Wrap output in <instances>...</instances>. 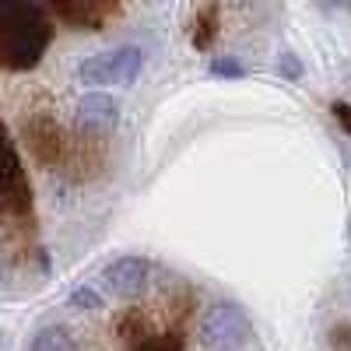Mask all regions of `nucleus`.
I'll return each instance as SVG.
<instances>
[{
  "instance_id": "obj_1",
  "label": "nucleus",
  "mask_w": 351,
  "mask_h": 351,
  "mask_svg": "<svg viewBox=\"0 0 351 351\" xmlns=\"http://www.w3.org/2000/svg\"><path fill=\"white\" fill-rule=\"evenodd\" d=\"M53 43L49 11L25 0H0V67L32 71Z\"/></svg>"
},
{
  "instance_id": "obj_2",
  "label": "nucleus",
  "mask_w": 351,
  "mask_h": 351,
  "mask_svg": "<svg viewBox=\"0 0 351 351\" xmlns=\"http://www.w3.org/2000/svg\"><path fill=\"white\" fill-rule=\"evenodd\" d=\"M200 341L208 351H243L253 341V319L239 302L221 299L204 313Z\"/></svg>"
},
{
  "instance_id": "obj_3",
  "label": "nucleus",
  "mask_w": 351,
  "mask_h": 351,
  "mask_svg": "<svg viewBox=\"0 0 351 351\" xmlns=\"http://www.w3.org/2000/svg\"><path fill=\"white\" fill-rule=\"evenodd\" d=\"M141 67H144L141 46H116V49H102L95 56H88V60H81L77 77L81 84H134Z\"/></svg>"
},
{
  "instance_id": "obj_4",
  "label": "nucleus",
  "mask_w": 351,
  "mask_h": 351,
  "mask_svg": "<svg viewBox=\"0 0 351 351\" xmlns=\"http://www.w3.org/2000/svg\"><path fill=\"white\" fill-rule=\"evenodd\" d=\"M0 208L11 215H32V186H28V176L21 169L18 148L0 120Z\"/></svg>"
},
{
  "instance_id": "obj_5",
  "label": "nucleus",
  "mask_w": 351,
  "mask_h": 351,
  "mask_svg": "<svg viewBox=\"0 0 351 351\" xmlns=\"http://www.w3.org/2000/svg\"><path fill=\"white\" fill-rule=\"evenodd\" d=\"M99 281L112 291L116 299H137L144 288L152 281V260L148 256H137V253H127V256H116L109 260Z\"/></svg>"
},
{
  "instance_id": "obj_6",
  "label": "nucleus",
  "mask_w": 351,
  "mask_h": 351,
  "mask_svg": "<svg viewBox=\"0 0 351 351\" xmlns=\"http://www.w3.org/2000/svg\"><path fill=\"white\" fill-rule=\"evenodd\" d=\"M46 11L56 21L77 28V32H102L106 21H112L116 14H123L120 4H106V0H53Z\"/></svg>"
},
{
  "instance_id": "obj_7",
  "label": "nucleus",
  "mask_w": 351,
  "mask_h": 351,
  "mask_svg": "<svg viewBox=\"0 0 351 351\" xmlns=\"http://www.w3.org/2000/svg\"><path fill=\"white\" fill-rule=\"evenodd\" d=\"M120 123V102L109 92H88L77 102V127L84 134H112Z\"/></svg>"
},
{
  "instance_id": "obj_8",
  "label": "nucleus",
  "mask_w": 351,
  "mask_h": 351,
  "mask_svg": "<svg viewBox=\"0 0 351 351\" xmlns=\"http://www.w3.org/2000/svg\"><path fill=\"white\" fill-rule=\"evenodd\" d=\"M25 137H28L32 155L43 165H56L64 158V130H60V123H56L53 116H46V112L32 116V120L25 123Z\"/></svg>"
},
{
  "instance_id": "obj_9",
  "label": "nucleus",
  "mask_w": 351,
  "mask_h": 351,
  "mask_svg": "<svg viewBox=\"0 0 351 351\" xmlns=\"http://www.w3.org/2000/svg\"><path fill=\"white\" fill-rule=\"evenodd\" d=\"M28 351H77V337L64 324H49L36 330V337L28 341Z\"/></svg>"
},
{
  "instance_id": "obj_10",
  "label": "nucleus",
  "mask_w": 351,
  "mask_h": 351,
  "mask_svg": "<svg viewBox=\"0 0 351 351\" xmlns=\"http://www.w3.org/2000/svg\"><path fill=\"white\" fill-rule=\"evenodd\" d=\"M218 4H208V8H200L197 18H193V46L197 49H208L218 36Z\"/></svg>"
},
{
  "instance_id": "obj_11",
  "label": "nucleus",
  "mask_w": 351,
  "mask_h": 351,
  "mask_svg": "<svg viewBox=\"0 0 351 351\" xmlns=\"http://www.w3.org/2000/svg\"><path fill=\"white\" fill-rule=\"evenodd\" d=\"M67 302H71V309H81V313H99V309H106L102 291H95L92 285H81V288H74Z\"/></svg>"
},
{
  "instance_id": "obj_12",
  "label": "nucleus",
  "mask_w": 351,
  "mask_h": 351,
  "mask_svg": "<svg viewBox=\"0 0 351 351\" xmlns=\"http://www.w3.org/2000/svg\"><path fill=\"white\" fill-rule=\"evenodd\" d=\"M130 351H183V337L180 334H148L137 344H130Z\"/></svg>"
},
{
  "instance_id": "obj_13",
  "label": "nucleus",
  "mask_w": 351,
  "mask_h": 351,
  "mask_svg": "<svg viewBox=\"0 0 351 351\" xmlns=\"http://www.w3.org/2000/svg\"><path fill=\"white\" fill-rule=\"evenodd\" d=\"M211 77H228V81H236V77H246V67L236 60V56H215L211 60Z\"/></svg>"
},
{
  "instance_id": "obj_14",
  "label": "nucleus",
  "mask_w": 351,
  "mask_h": 351,
  "mask_svg": "<svg viewBox=\"0 0 351 351\" xmlns=\"http://www.w3.org/2000/svg\"><path fill=\"white\" fill-rule=\"evenodd\" d=\"M278 74H281V77H288V81H302L306 67H302V60H299L295 53H281V60H278Z\"/></svg>"
},
{
  "instance_id": "obj_15",
  "label": "nucleus",
  "mask_w": 351,
  "mask_h": 351,
  "mask_svg": "<svg viewBox=\"0 0 351 351\" xmlns=\"http://www.w3.org/2000/svg\"><path fill=\"white\" fill-rule=\"evenodd\" d=\"M330 112H334V120H337V123H341V127L351 134V106H344V102H334V106H330Z\"/></svg>"
},
{
  "instance_id": "obj_16",
  "label": "nucleus",
  "mask_w": 351,
  "mask_h": 351,
  "mask_svg": "<svg viewBox=\"0 0 351 351\" xmlns=\"http://www.w3.org/2000/svg\"><path fill=\"white\" fill-rule=\"evenodd\" d=\"M4 281H8V260L0 256V288H4Z\"/></svg>"
}]
</instances>
